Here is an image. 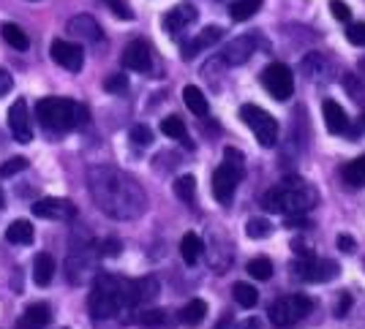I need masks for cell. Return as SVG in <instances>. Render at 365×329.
<instances>
[{"mask_svg": "<svg viewBox=\"0 0 365 329\" xmlns=\"http://www.w3.org/2000/svg\"><path fill=\"white\" fill-rule=\"evenodd\" d=\"M104 90L106 93H125L128 90V79L123 74H112L104 79Z\"/></svg>", "mask_w": 365, "mask_h": 329, "instance_id": "obj_37", "label": "cell"}, {"mask_svg": "<svg viewBox=\"0 0 365 329\" xmlns=\"http://www.w3.org/2000/svg\"><path fill=\"white\" fill-rule=\"evenodd\" d=\"M360 71H363V74H365V57H363V63H360Z\"/></svg>", "mask_w": 365, "mask_h": 329, "instance_id": "obj_48", "label": "cell"}, {"mask_svg": "<svg viewBox=\"0 0 365 329\" xmlns=\"http://www.w3.org/2000/svg\"><path fill=\"white\" fill-rule=\"evenodd\" d=\"M221 38H224V28H218V25H210V28H205L199 35H193L189 44H183V60H193L196 54H202L205 50L215 47Z\"/></svg>", "mask_w": 365, "mask_h": 329, "instance_id": "obj_15", "label": "cell"}, {"mask_svg": "<svg viewBox=\"0 0 365 329\" xmlns=\"http://www.w3.org/2000/svg\"><path fill=\"white\" fill-rule=\"evenodd\" d=\"M174 196L183 204H193L196 202V177L193 174H183L174 180Z\"/></svg>", "mask_w": 365, "mask_h": 329, "instance_id": "obj_29", "label": "cell"}, {"mask_svg": "<svg viewBox=\"0 0 365 329\" xmlns=\"http://www.w3.org/2000/svg\"><path fill=\"white\" fill-rule=\"evenodd\" d=\"M273 231H276V226L270 224L267 218H251V221H245V237L248 240H267Z\"/></svg>", "mask_w": 365, "mask_h": 329, "instance_id": "obj_30", "label": "cell"}, {"mask_svg": "<svg viewBox=\"0 0 365 329\" xmlns=\"http://www.w3.org/2000/svg\"><path fill=\"white\" fill-rule=\"evenodd\" d=\"M208 316V302L205 299H191L183 311H180V324L183 327H199Z\"/></svg>", "mask_w": 365, "mask_h": 329, "instance_id": "obj_22", "label": "cell"}, {"mask_svg": "<svg viewBox=\"0 0 365 329\" xmlns=\"http://www.w3.org/2000/svg\"><path fill=\"white\" fill-rule=\"evenodd\" d=\"M123 66L128 71H140V74H147L150 66H153V52L147 47V41H131L123 52Z\"/></svg>", "mask_w": 365, "mask_h": 329, "instance_id": "obj_14", "label": "cell"}, {"mask_svg": "<svg viewBox=\"0 0 365 329\" xmlns=\"http://www.w3.org/2000/svg\"><path fill=\"white\" fill-rule=\"evenodd\" d=\"M248 275L254 280H270L273 277V261L259 256V259H251L248 261Z\"/></svg>", "mask_w": 365, "mask_h": 329, "instance_id": "obj_34", "label": "cell"}, {"mask_svg": "<svg viewBox=\"0 0 365 329\" xmlns=\"http://www.w3.org/2000/svg\"><path fill=\"white\" fill-rule=\"evenodd\" d=\"M11 90V76L9 71H0V93H9Z\"/></svg>", "mask_w": 365, "mask_h": 329, "instance_id": "obj_45", "label": "cell"}, {"mask_svg": "<svg viewBox=\"0 0 365 329\" xmlns=\"http://www.w3.org/2000/svg\"><path fill=\"white\" fill-rule=\"evenodd\" d=\"M180 256H183V261H186L189 267H193L196 261L205 256V243H202V237L193 234V231L183 234V240H180Z\"/></svg>", "mask_w": 365, "mask_h": 329, "instance_id": "obj_21", "label": "cell"}, {"mask_svg": "<svg viewBox=\"0 0 365 329\" xmlns=\"http://www.w3.org/2000/svg\"><path fill=\"white\" fill-rule=\"evenodd\" d=\"M347 41H349V44H354V47H365V22L349 25V28H347Z\"/></svg>", "mask_w": 365, "mask_h": 329, "instance_id": "obj_38", "label": "cell"}, {"mask_svg": "<svg viewBox=\"0 0 365 329\" xmlns=\"http://www.w3.org/2000/svg\"><path fill=\"white\" fill-rule=\"evenodd\" d=\"M28 169V158H9L3 166H0V177H14V174L25 172Z\"/></svg>", "mask_w": 365, "mask_h": 329, "instance_id": "obj_36", "label": "cell"}, {"mask_svg": "<svg viewBox=\"0 0 365 329\" xmlns=\"http://www.w3.org/2000/svg\"><path fill=\"white\" fill-rule=\"evenodd\" d=\"M363 125H365V115H363Z\"/></svg>", "mask_w": 365, "mask_h": 329, "instance_id": "obj_49", "label": "cell"}, {"mask_svg": "<svg viewBox=\"0 0 365 329\" xmlns=\"http://www.w3.org/2000/svg\"><path fill=\"white\" fill-rule=\"evenodd\" d=\"M0 33H3V38H6V44H9L11 50H17V52H25V50L30 47V38H28V33H25L19 25H14V22H3Z\"/></svg>", "mask_w": 365, "mask_h": 329, "instance_id": "obj_24", "label": "cell"}, {"mask_svg": "<svg viewBox=\"0 0 365 329\" xmlns=\"http://www.w3.org/2000/svg\"><path fill=\"white\" fill-rule=\"evenodd\" d=\"M161 134L169 139H180V142H189V131H186V122L180 120L177 115H169L161 120ZM191 144V142H189Z\"/></svg>", "mask_w": 365, "mask_h": 329, "instance_id": "obj_31", "label": "cell"}, {"mask_svg": "<svg viewBox=\"0 0 365 329\" xmlns=\"http://www.w3.org/2000/svg\"><path fill=\"white\" fill-rule=\"evenodd\" d=\"M229 327H232V313H224V316H221V321H218L213 329H229Z\"/></svg>", "mask_w": 365, "mask_h": 329, "instance_id": "obj_46", "label": "cell"}, {"mask_svg": "<svg viewBox=\"0 0 365 329\" xmlns=\"http://www.w3.org/2000/svg\"><path fill=\"white\" fill-rule=\"evenodd\" d=\"M286 229H300V226H308V215H286L283 218Z\"/></svg>", "mask_w": 365, "mask_h": 329, "instance_id": "obj_42", "label": "cell"}, {"mask_svg": "<svg viewBox=\"0 0 365 329\" xmlns=\"http://www.w3.org/2000/svg\"><path fill=\"white\" fill-rule=\"evenodd\" d=\"M101 248H104V250H101V253H104V256H120V240H104V245H101Z\"/></svg>", "mask_w": 365, "mask_h": 329, "instance_id": "obj_43", "label": "cell"}, {"mask_svg": "<svg viewBox=\"0 0 365 329\" xmlns=\"http://www.w3.org/2000/svg\"><path fill=\"white\" fill-rule=\"evenodd\" d=\"M87 185L99 209L115 221H134L147 207V193L131 174L115 166H93L87 172Z\"/></svg>", "mask_w": 365, "mask_h": 329, "instance_id": "obj_1", "label": "cell"}, {"mask_svg": "<svg viewBox=\"0 0 365 329\" xmlns=\"http://www.w3.org/2000/svg\"><path fill=\"white\" fill-rule=\"evenodd\" d=\"M341 177H344V183L352 185V188H363L365 185V156H360L357 161L347 163V166L341 169Z\"/></svg>", "mask_w": 365, "mask_h": 329, "instance_id": "obj_28", "label": "cell"}, {"mask_svg": "<svg viewBox=\"0 0 365 329\" xmlns=\"http://www.w3.org/2000/svg\"><path fill=\"white\" fill-rule=\"evenodd\" d=\"M35 117L41 122V128L52 131V134H66L90 120L87 106L71 98H41L35 104Z\"/></svg>", "mask_w": 365, "mask_h": 329, "instance_id": "obj_3", "label": "cell"}, {"mask_svg": "<svg viewBox=\"0 0 365 329\" xmlns=\"http://www.w3.org/2000/svg\"><path fill=\"white\" fill-rule=\"evenodd\" d=\"M232 296H235V302L240 305V308H257V302H259V292L251 286V283H245V280H240V283H235L232 286Z\"/></svg>", "mask_w": 365, "mask_h": 329, "instance_id": "obj_27", "label": "cell"}, {"mask_svg": "<svg viewBox=\"0 0 365 329\" xmlns=\"http://www.w3.org/2000/svg\"><path fill=\"white\" fill-rule=\"evenodd\" d=\"M137 327H145V329H158V327H164L167 324V313L164 311H140V313H134V318H131Z\"/></svg>", "mask_w": 365, "mask_h": 329, "instance_id": "obj_32", "label": "cell"}, {"mask_svg": "<svg viewBox=\"0 0 365 329\" xmlns=\"http://www.w3.org/2000/svg\"><path fill=\"white\" fill-rule=\"evenodd\" d=\"M158 292H161V286H158V280L153 275L137 277V280H125V305H131V308L147 305V302L156 299Z\"/></svg>", "mask_w": 365, "mask_h": 329, "instance_id": "obj_10", "label": "cell"}, {"mask_svg": "<svg viewBox=\"0 0 365 329\" xmlns=\"http://www.w3.org/2000/svg\"><path fill=\"white\" fill-rule=\"evenodd\" d=\"M35 218H47V221H71L77 215V207L69 199H57V196H47V199H38L33 207Z\"/></svg>", "mask_w": 365, "mask_h": 329, "instance_id": "obj_12", "label": "cell"}, {"mask_svg": "<svg viewBox=\"0 0 365 329\" xmlns=\"http://www.w3.org/2000/svg\"><path fill=\"white\" fill-rule=\"evenodd\" d=\"M196 22V11H193L191 6H177V8H172L167 17H164V28H167V33H183L189 25H193Z\"/></svg>", "mask_w": 365, "mask_h": 329, "instance_id": "obj_19", "label": "cell"}, {"mask_svg": "<svg viewBox=\"0 0 365 329\" xmlns=\"http://www.w3.org/2000/svg\"><path fill=\"white\" fill-rule=\"evenodd\" d=\"M259 79H262V87H264L276 101H289L292 93H295V76H292L289 66H283V63H270V66L259 74Z\"/></svg>", "mask_w": 365, "mask_h": 329, "instance_id": "obj_8", "label": "cell"}, {"mask_svg": "<svg viewBox=\"0 0 365 329\" xmlns=\"http://www.w3.org/2000/svg\"><path fill=\"white\" fill-rule=\"evenodd\" d=\"M104 3H106V6H109V8H112V11H115V14H118L120 19H131V17H134V14H131V8H128V6L123 3V0H104Z\"/></svg>", "mask_w": 365, "mask_h": 329, "instance_id": "obj_40", "label": "cell"}, {"mask_svg": "<svg viewBox=\"0 0 365 329\" xmlns=\"http://www.w3.org/2000/svg\"><path fill=\"white\" fill-rule=\"evenodd\" d=\"M240 120L254 131V137H257L262 147H273L279 142V120L270 112L259 109L257 104L240 106Z\"/></svg>", "mask_w": 365, "mask_h": 329, "instance_id": "obj_7", "label": "cell"}, {"mask_svg": "<svg viewBox=\"0 0 365 329\" xmlns=\"http://www.w3.org/2000/svg\"><path fill=\"white\" fill-rule=\"evenodd\" d=\"M257 44H259V38H257V35H240V38L229 41L224 54H221V63H224V66H243L245 60L254 54Z\"/></svg>", "mask_w": 365, "mask_h": 329, "instance_id": "obj_13", "label": "cell"}, {"mask_svg": "<svg viewBox=\"0 0 365 329\" xmlns=\"http://www.w3.org/2000/svg\"><path fill=\"white\" fill-rule=\"evenodd\" d=\"M183 101H186V106L191 109L196 117H205V115L210 112L208 98H205V93H202L196 85H189L186 90H183Z\"/></svg>", "mask_w": 365, "mask_h": 329, "instance_id": "obj_25", "label": "cell"}, {"mask_svg": "<svg viewBox=\"0 0 365 329\" xmlns=\"http://www.w3.org/2000/svg\"><path fill=\"white\" fill-rule=\"evenodd\" d=\"M3 204H6V196H3V191H0V207H3Z\"/></svg>", "mask_w": 365, "mask_h": 329, "instance_id": "obj_47", "label": "cell"}, {"mask_svg": "<svg viewBox=\"0 0 365 329\" xmlns=\"http://www.w3.org/2000/svg\"><path fill=\"white\" fill-rule=\"evenodd\" d=\"M295 272L308 283H327L332 277H338L341 267L332 259H316L311 253H303L300 261L295 264Z\"/></svg>", "mask_w": 365, "mask_h": 329, "instance_id": "obj_9", "label": "cell"}, {"mask_svg": "<svg viewBox=\"0 0 365 329\" xmlns=\"http://www.w3.org/2000/svg\"><path fill=\"white\" fill-rule=\"evenodd\" d=\"M6 240L11 245H30L33 243V224L30 221H14L6 229Z\"/></svg>", "mask_w": 365, "mask_h": 329, "instance_id": "obj_26", "label": "cell"}, {"mask_svg": "<svg viewBox=\"0 0 365 329\" xmlns=\"http://www.w3.org/2000/svg\"><path fill=\"white\" fill-rule=\"evenodd\" d=\"M9 128L17 142H30L33 139V128H30V117H28V104L25 101H14L9 109Z\"/></svg>", "mask_w": 365, "mask_h": 329, "instance_id": "obj_16", "label": "cell"}, {"mask_svg": "<svg viewBox=\"0 0 365 329\" xmlns=\"http://www.w3.org/2000/svg\"><path fill=\"white\" fill-rule=\"evenodd\" d=\"M330 11L338 22H349V17H352V11H349V6L344 0H330Z\"/></svg>", "mask_w": 365, "mask_h": 329, "instance_id": "obj_39", "label": "cell"}, {"mask_svg": "<svg viewBox=\"0 0 365 329\" xmlns=\"http://www.w3.org/2000/svg\"><path fill=\"white\" fill-rule=\"evenodd\" d=\"M262 8V0H235L232 3V19L235 22H245V19H251L257 11Z\"/></svg>", "mask_w": 365, "mask_h": 329, "instance_id": "obj_33", "label": "cell"}, {"mask_svg": "<svg viewBox=\"0 0 365 329\" xmlns=\"http://www.w3.org/2000/svg\"><path fill=\"white\" fill-rule=\"evenodd\" d=\"M69 33L77 38H85V41H101V25L87 14H79L69 22Z\"/></svg>", "mask_w": 365, "mask_h": 329, "instance_id": "obj_20", "label": "cell"}, {"mask_svg": "<svg viewBox=\"0 0 365 329\" xmlns=\"http://www.w3.org/2000/svg\"><path fill=\"white\" fill-rule=\"evenodd\" d=\"M52 321V308L47 302H33L28 311L22 313L14 329H47Z\"/></svg>", "mask_w": 365, "mask_h": 329, "instance_id": "obj_17", "label": "cell"}, {"mask_svg": "<svg viewBox=\"0 0 365 329\" xmlns=\"http://www.w3.org/2000/svg\"><path fill=\"white\" fill-rule=\"evenodd\" d=\"M349 308H352V294H347V292H344V294H341V302H338V305H335V318H344V316H347L349 313Z\"/></svg>", "mask_w": 365, "mask_h": 329, "instance_id": "obj_41", "label": "cell"}, {"mask_svg": "<svg viewBox=\"0 0 365 329\" xmlns=\"http://www.w3.org/2000/svg\"><path fill=\"white\" fill-rule=\"evenodd\" d=\"M322 115H325V125H327L330 134H349V117L338 101H325Z\"/></svg>", "mask_w": 365, "mask_h": 329, "instance_id": "obj_18", "label": "cell"}, {"mask_svg": "<svg viewBox=\"0 0 365 329\" xmlns=\"http://www.w3.org/2000/svg\"><path fill=\"white\" fill-rule=\"evenodd\" d=\"M55 275V259L50 256V253H38L33 259V280L35 286H50V280H52Z\"/></svg>", "mask_w": 365, "mask_h": 329, "instance_id": "obj_23", "label": "cell"}, {"mask_svg": "<svg viewBox=\"0 0 365 329\" xmlns=\"http://www.w3.org/2000/svg\"><path fill=\"white\" fill-rule=\"evenodd\" d=\"M128 139H131L137 147H147V144L153 142V131H150L147 125H134V128L128 131Z\"/></svg>", "mask_w": 365, "mask_h": 329, "instance_id": "obj_35", "label": "cell"}, {"mask_svg": "<svg viewBox=\"0 0 365 329\" xmlns=\"http://www.w3.org/2000/svg\"><path fill=\"white\" fill-rule=\"evenodd\" d=\"M87 308H90V316L96 321L118 316L125 308V280L106 275V272L96 275L93 289H90V299H87Z\"/></svg>", "mask_w": 365, "mask_h": 329, "instance_id": "obj_4", "label": "cell"}, {"mask_svg": "<svg viewBox=\"0 0 365 329\" xmlns=\"http://www.w3.org/2000/svg\"><path fill=\"white\" fill-rule=\"evenodd\" d=\"M52 60L60 66V69L71 71V74H77V71H82V63H85V52H82V47L79 44H74V41H66V38H57L52 41Z\"/></svg>", "mask_w": 365, "mask_h": 329, "instance_id": "obj_11", "label": "cell"}, {"mask_svg": "<svg viewBox=\"0 0 365 329\" xmlns=\"http://www.w3.org/2000/svg\"><path fill=\"white\" fill-rule=\"evenodd\" d=\"M243 177H245L243 156L229 147L224 153V163L213 174V196H215V202L218 204H229L235 199V191H237V185H240Z\"/></svg>", "mask_w": 365, "mask_h": 329, "instance_id": "obj_5", "label": "cell"}, {"mask_svg": "<svg viewBox=\"0 0 365 329\" xmlns=\"http://www.w3.org/2000/svg\"><path fill=\"white\" fill-rule=\"evenodd\" d=\"M313 308H316V302L308 294H286V296H279L270 305L267 316H270V321L276 327L286 329V327H295L297 321H303Z\"/></svg>", "mask_w": 365, "mask_h": 329, "instance_id": "obj_6", "label": "cell"}, {"mask_svg": "<svg viewBox=\"0 0 365 329\" xmlns=\"http://www.w3.org/2000/svg\"><path fill=\"white\" fill-rule=\"evenodd\" d=\"M319 204V193L313 185L303 180H283L281 185H273L262 193L259 207L264 212H283V215H308V209Z\"/></svg>", "mask_w": 365, "mask_h": 329, "instance_id": "obj_2", "label": "cell"}, {"mask_svg": "<svg viewBox=\"0 0 365 329\" xmlns=\"http://www.w3.org/2000/svg\"><path fill=\"white\" fill-rule=\"evenodd\" d=\"M338 248H341L344 253H354V250H357V243H354L349 234H341V237H338Z\"/></svg>", "mask_w": 365, "mask_h": 329, "instance_id": "obj_44", "label": "cell"}]
</instances>
